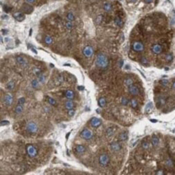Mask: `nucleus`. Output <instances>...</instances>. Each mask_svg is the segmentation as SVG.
Wrapping results in <instances>:
<instances>
[{"label": "nucleus", "instance_id": "obj_33", "mask_svg": "<svg viewBox=\"0 0 175 175\" xmlns=\"http://www.w3.org/2000/svg\"><path fill=\"white\" fill-rule=\"evenodd\" d=\"M152 108H153V103L148 102L146 104V107H145V113H150V111L152 110Z\"/></svg>", "mask_w": 175, "mask_h": 175}, {"label": "nucleus", "instance_id": "obj_45", "mask_svg": "<svg viewBox=\"0 0 175 175\" xmlns=\"http://www.w3.org/2000/svg\"><path fill=\"white\" fill-rule=\"evenodd\" d=\"M24 103H25V98H24V97H20V98L18 99L17 104H21V105H23Z\"/></svg>", "mask_w": 175, "mask_h": 175}, {"label": "nucleus", "instance_id": "obj_46", "mask_svg": "<svg viewBox=\"0 0 175 175\" xmlns=\"http://www.w3.org/2000/svg\"><path fill=\"white\" fill-rule=\"evenodd\" d=\"M74 114H75V110H74V108H72V109H69V110H68V115L70 116V117L74 116Z\"/></svg>", "mask_w": 175, "mask_h": 175}, {"label": "nucleus", "instance_id": "obj_20", "mask_svg": "<svg viewBox=\"0 0 175 175\" xmlns=\"http://www.w3.org/2000/svg\"><path fill=\"white\" fill-rule=\"evenodd\" d=\"M40 85H41V83H40V81H39L38 78H37V79H32V80H31V87H32V88L37 89V88H39Z\"/></svg>", "mask_w": 175, "mask_h": 175}, {"label": "nucleus", "instance_id": "obj_19", "mask_svg": "<svg viewBox=\"0 0 175 175\" xmlns=\"http://www.w3.org/2000/svg\"><path fill=\"white\" fill-rule=\"evenodd\" d=\"M65 108L67 110H69V109H72V108H74V106H75V102L73 101V100H70V99H68L67 101L65 102Z\"/></svg>", "mask_w": 175, "mask_h": 175}, {"label": "nucleus", "instance_id": "obj_27", "mask_svg": "<svg viewBox=\"0 0 175 175\" xmlns=\"http://www.w3.org/2000/svg\"><path fill=\"white\" fill-rule=\"evenodd\" d=\"M98 104L100 107H105L106 104H107V101H106V98L105 97H100L98 99Z\"/></svg>", "mask_w": 175, "mask_h": 175}, {"label": "nucleus", "instance_id": "obj_56", "mask_svg": "<svg viewBox=\"0 0 175 175\" xmlns=\"http://www.w3.org/2000/svg\"><path fill=\"white\" fill-rule=\"evenodd\" d=\"M172 88L173 89H175V80L173 81V83H172Z\"/></svg>", "mask_w": 175, "mask_h": 175}, {"label": "nucleus", "instance_id": "obj_21", "mask_svg": "<svg viewBox=\"0 0 175 175\" xmlns=\"http://www.w3.org/2000/svg\"><path fill=\"white\" fill-rule=\"evenodd\" d=\"M127 139H128V133L126 131L121 132L119 134V136H118V140L119 141H126Z\"/></svg>", "mask_w": 175, "mask_h": 175}, {"label": "nucleus", "instance_id": "obj_57", "mask_svg": "<svg viewBox=\"0 0 175 175\" xmlns=\"http://www.w3.org/2000/svg\"><path fill=\"white\" fill-rule=\"evenodd\" d=\"M6 18L8 19V16H6V15H3V16H2V19H6Z\"/></svg>", "mask_w": 175, "mask_h": 175}, {"label": "nucleus", "instance_id": "obj_54", "mask_svg": "<svg viewBox=\"0 0 175 175\" xmlns=\"http://www.w3.org/2000/svg\"><path fill=\"white\" fill-rule=\"evenodd\" d=\"M143 1H144L145 3H151V2H152V0H143Z\"/></svg>", "mask_w": 175, "mask_h": 175}, {"label": "nucleus", "instance_id": "obj_25", "mask_svg": "<svg viewBox=\"0 0 175 175\" xmlns=\"http://www.w3.org/2000/svg\"><path fill=\"white\" fill-rule=\"evenodd\" d=\"M133 82H134V80H133V78H131V77H127V78L124 79V84H125V86H127V87L133 85Z\"/></svg>", "mask_w": 175, "mask_h": 175}, {"label": "nucleus", "instance_id": "obj_40", "mask_svg": "<svg viewBox=\"0 0 175 175\" xmlns=\"http://www.w3.org/2000/svg\"><path fill=\"white\" fill-rule=\"evenodd\" d=\"M160 84L163 86V87H167L169 85V81L167 79H162L160 80Z\"/></svg>", "mask_w": 175, "mask_h": 175}, {"label": "nucleus", "instance_id": "obj_42", "mask_svg": "<svg viewBox=\"0 0 175 175\" xmlns=\"http://www.w3.org/2000/svg\"><path fill=\"white\" fill-rule=\"evenodd\" d=\"M165 60L167 61V62H171V61L173 60V55H172L171 53L167 54V55H166V57H165Z\"/></svg>", "mask_w": 175, "mask_h": 175}, {"label": "nucleus", "instance_id": "obj_1", "mask_svg": "<svg viewBox=\"0 0 175 175\" xmlns=\"http://www.w3.org/2000/svg\"><path fill=\"white\" fill-rule=\"evenodd\" d=\"M108 64H109V60H108V57L105 54H98L95 60V65L98 68L104 69L106 68Z\"/></svg>", "mask_w": 175, "mask_h": 175}, {"label": "nucleus", "instance_id": "obj_17", "mask_svg": "<svg viewBox=\"0 0 175 175\" xmlns=\"http://www.w3.org/2000/svg\"><path fill=\"white\" fill-rule=\"evenodd\" d=\"M15 87V81L14 80H10V81H8L6 83V85H5V89L8 90V91H12Z\"/></svg>", "mask_w": 175, "mask_h": 175}, {"label": "nucleus", "instance_id": "obj_18", "mask_svg": "<svg viewBox=\"0 0 175 175\" xmlns=\"http://www.w3.org/2000/svg\"><path fill=\"white\" fill-rule=\"evenodd\" d=\"M65 97L67 99H70V100H73L75 98V93L73 90H66L65 91Z\"/></svg>", "mask_w": 175, "mask_h": 175}, {"label": "nucleus", "instance_id": "obj_32", "mask_svg": "<svg viewBox=\"0 0 175 175\" xmlns=\"http://www.w3.org/2000/svg\"><path fill=\"white\" fill-rule=\"evenodd\" d=\"M129 104H130V106L133 108V109H136V108L138 107V101L136 99H131Z\"/></svg>", "mask_w": 175, "mask_h": 175}, {"label": "nucleus", "instance_id": "obj_41", "mask_svg": "<svg viewBox=\"0 0 175 175\" xmlns=\"http://www.w3.org/2000/svg\"><path fill=\"white\" fill-rule=\"evenodd\" d=\"M3 10H4L6 13H9V12H11V10H12V7L9 6V5H3Z\"/></svg>", "mask_w": 175, "mask_h": 175}, {"label": "nucleus", "instance_id": "obj_23", "mask_svg": "<svg viewBox=\"0 0 175 175\" xmlns=\"http://www.w3.org/2000/svg\"><path fill=\"white\" fill-rule=\"evenodd\" d=\"M103 10L105 12H110L112 10V5L110 2H104L103 4Z\"/></svg>", "mask_w": 175, "mask_h": 175}, {"label": "nucleus", "instance_id": "obj_12", "mask_svg": "<svg viewBox=\"0 0 175 175\" xmlns=\"http://www.w3.org/2000/svg\"><path fill=\"white\" fill-rule=\"evenodd\" d=\"M128 91L132 96H137L139 94V88H138V86H136L134 84L128 87Z\"/></svg>", "mask_w": 175, "mask_h": 175}, {"label": "nucleus", "instance_id": "obj_49", "mask_svg": "<svg viewBox=\"0 0 175 175\" xmlns=\"http://www.w3.org/2000/svg\"><path fill=\"white\" fill-rule=\"evenodd\" d=\"M36 2V0H25V3H28V4H34Z\"/></svg>", "mask_w": 175, "mask_h": 175}, {"label": "nucleus", "instance_id": "obj_10", "mask_svg": "<svg viewBox=\"0 0 175 175\" xmlns=\"http://www.w3.org/2000/svg\"><path fill=\"white\" fill-rule=\"evenodd\" d=\"M16 62H17V64H19L20 66H22V67H26L27 64H28L26 58L22 55H19V56L16 57Z\"/></svg>", "mask_w": 175, "mask_h": 175}, {"label": "nucleus", "instance_id": "obj_35", "mask_svg": "<svg viewBox=\"0 0 175 175\" xmlns=\"http://www.w3.org/2000/svg\"><path fill=\"white\" fill-rule=\"evenodd\" d=\"M66 19H67L68 21H74V19H75L74 14L72 12H68L67 14H66Z\"/></svg>", "mask_w": 175, "mask_h": 175}, {"label": "nucleus", "instance_id": "obj_58", "mask_svg": "<svg viewBox=\"0 0 175 175\" xmlns=\"http://www.w3.org/2000/svg\"><path fill=\"white\" fill-rule=\"evenodd\" d=\"M15 1H18V0H15Z\"/></svg>", "mask_w": 175, "mask_h": 175}, {"label": "nucleus", "instance_id": "obj_15", "mask_svg": "<svg viewBox=\"0 0 175 175\" xmlns=\"http://www.w3.org/2000/svg\"><path fill=\"white\" fill-rule=\"evenodd\" d=\"M101 123H102L101 119H99V118H97V117H93L92 119L90 120V125H91L92 127H94V128L99 127L100 125H101Z\"/></svg>", "mask_w": 175, "mask_h": 175}, {"label": "nucleus", "instance_id": "obj_37", "mask_svg": "<svg viewBox=\"0 0 175 175\" xmlns=\"http://www.w3.org/2000/svg\"><path fill=\"white\" fill-rule=\"evenodd\" d=\"M150 145H151V142L149 143L147 140H143V141H142V148H143V149H148Z\"/></svg>", "mask_w": 175, "mask_h": 175}, {"label": "nucleus", "instance_id": "obj_4", "mask_svg": "<svg viewBox=\"0 0 175 175\" xmlns=\"http://www.w3.org/2000/svg\"><path fill=\"white\" fill-rule=\"evenodd\" d=\"M26 152L28 154L29 157H35L37 155V148L34 146V145H32V144H27L26 145Z\"/></svg>", "mask_w": 175, "mask_h": 175}, {"label": "nucleus", "instance_id": "obj_39", "mask_svg": "<svg viewBox=\"0 0 175 175\" xmlns=\"http://www.w3.org/2000/svg\"><path fill=\"white\" fill-rule=\"evenodd\" d=\"M38 79H39V81H40V83H41V84H44V83L46 82V79H47V77L45 76V75L41 74L40 76L38 77Z\"/></svg>", "mask_w": 175, "mask_h": 175}, {"label": "nucleus", "instance_id": "obj_7", "mask_svg": "<svg viewBox=\"0 0 175 175\" xmlns=\"http://www.w3.org/2000/svg\"><path fill=\"white\" fill-rule=\"evenodd\" d=\"M132 49L136 52H141V51H143L144 45L141 42H139V41H135V42L132 43Z\"/></svg>", "mask_w": 175, "mask_h": 175}, {"label": "nucleus", "instance_id": "obj_48", "mask_svg": "<svg viewBox=\"0 0 175 175\" xmlns=\"http://www.w3.org/2000/svg\"><path fill=\"white\" fill-rule=\"evenodd\" d=\"M9 124V121H7V120H2L1 122H0V125L1 126H4V125H8Z\"/></svg>", "mask_w": 175, "mask_h": 175}, {"label": "nucleus", "instance_id": "obj_38", "mask_svg": "<svg viewBox=\"0 0 175 175\" xmlns=\"http://www.w3.org/2000/svg\"><path fill=\"white\" fill-rule=\"evenodd\" d=\"M129 99L127 98V97H125V96H123L122 98H121V104L122 105H128L129 104Z\"/></svg>", "mask_w": 175, "mask_h": 175}, {"label": "nucleus", "instance_id": "obj_29", "mask_svg": "<svg viewBox=\"0 0 175 175\" xmlns=\"http://www.w3.org/2000/svg\"><path fill=\"white\" fill-rule=\"evenodd\" d=\"M116 130V128H113V127H108L106 129V136L107 137H110L114 134V131Z\"/></svg>", "mask_w": 175, "mask_h": 175}, {"label": "nucleus", "instance_id": "obj_3", "mask_svg": "<svg viewBox=\"0 0 175 175\" xmlns=\"http://www.w3.org/2000/svg\"><path fill=\"white\" fill-rule=\"evenodd\" d=\"M98 161H99V164L101 166H107L109 164V156H108L106 153H102L99 155V158H98Z\"/></svg>", "mask_w": 175, "mask_h": 175}, {"label": "nucleus", "instance_id": "obj_52", "mask_svg": "<svg viewBox=\"0 0 175 175\" xmlns=\"http://www.w3.org/2000/svg\"><path fill=\"white\" fill-rule=\"evenodd\" d=\"M1 31H2V34H4V35L8 33V29H2Z\"/></svg>", "mask_w": 175, "mask_h": 175}, {"label": "nucleus", "instance_id": "obj_8", "mask_svg": "<svg viewBox=\"0 0 175 175\" xmlns=\"http://www.w3.org/2000/svg\"><path fill=\"white\" fill-rule=\"evenodd\" d=\"M3 102L7 106H11L13 104V96H12V94L6 93L4 95V98H3Z\"/></svg>", "mask_w": 175, "mask_h": 175}, {"label": "nucleus", "instance_id": "obj_5", "mask_svg": "<svg viewBox=\"0 0 175 175\" xmlns=\"http://www.w3.org/2000/svg\"><path fill=\"white\" fill-rule=\"evenodd\" d=\"M80 136H81V138H83L84 140H90L91 138L93 137V132L91 131L90 129H88V128H85V129H83L81 131Z\"/></svg>", "mask_w": 175, "mask_h": 175}, {"label": "nucleus", "instance_id": "obj_47", "mask_svg": "<svg viewBox=\"0 0 175 175\" xmlns=\"http://www.w3.org/2000/svg\"><path fill=\"white\" fill-rule=\"evenodd\" d=\"M141 63L144 64V65H147L148 64V60L146 57H142V59H141Z\"/></svg>", "mask_w": 175, "mask_h": 175}, {"label": "nucleus", "instance_id": "obj_36", "mask_svg": "<svg viewBox=\"0 0 175 175\" xmlns=\"http://www.w3.org/2000/svg\"><path fill=\"white\" fill-rule=\"evenodd\" d=\"M55 80L58 82V85H59V84H61V83L64 81V77H63V75L59 74V75H58V76L55 78Z\"/></svg>", "mask_w": 175, "mask_h": 175}, {"label": "nucleus", "instance_id": "obj_55", "mask_svg": "<svg viewBox=\"0 0 175 175\" xmlns=\"http://www.w3.org/2000/svg\"><path fill=\"white\" fill-rule=\"evenodd\" d=\"M119 63H120V64H119V66H120V67H122V66H123V60H122V59H120V62H119Z\"/></svg>", "mask_w": 175, "mask_h": 175}, {"label": "nucleus", "instance_id": "obj_13", "mask_svg": "<svg viewBox=\"0 0 175 175\" xmlns=\"http://www.w3.org/2000/svg\"><path fill=\"white\" fill-rule=\"evenodd\" d=\"M151 51L154 53V54H160L162 51H163V47L161 44H154L152 47H151Z\"/></svg>", "mask_w": 175, "mask_h": 175}, {"label": "nucleus", "instance_id": "obj_50", "mask_svg": "<svg viewBox=\"0 0 175 175\" xmlns=\"http://www.w3.org/2000/svg\"><path fill=\"white\" fill-rule=\"evenodd\" d=\"M155 174H160V175H163V174H166V172H164L163 170H157L156 172H155Z\"/></svg>", "mask_w": 175, "mask_h": 175}, {"label": "nucleus", "instance_id": "obj_22", "mask_svg": "<svg viewBox=\"0 0 175 175\" xmlns=\"http://www.w3.org/2000/svg\"><path fill=\"white\" fill-rule=\"evenodd\" d=\"M159 144H160V139L158 138L157 136H153V137L151 138V145L154 146V147H156V146H158Z\"/></svg>", "mask_w": 175, "mask_h": 175}, {"label": "nucleus", "instance_id": "obj_11", "mask_svg": "<svg viewBox=\"0 0 175 175\" xmlns=\"http://www.w3.org/2000/svg\"><path fill=\"white\" fill-rule=\"evenodd\" d=\"M13 17L16 21H18V22H22L25 20V13L19 11V12H15L14 15H13Z\"/></svg>", "mask_w": 175, "mask_h": 175}, {"label": "nucleus", "instance_id": "obj_30", "mask_svg": "<svg viewBox=\"0 0 175 175\" xmlns=\"http://www.w3.org/2000/svg\"><path fill=\"white\" fill-rule=\"evenodd\" d=\"M114 23H115L116 26H119V27H121L122 25H123V21H122V19L119 17V16H117V17H115V19H114Z\"/></svg>", "mask_w": 175, "mask_h": 175}, {"label": "nucleus", "instance_id": "obj_44", "mask_svg": "<svg viewBox=\"0 0 175 175\" xmlns=\"http://www.w3.org/2000/svg\"><path fill=\"white\" fill-rule=\"evenodd\" d=\"M102 18H103L102 15H98L96 17V19H95V23L96 24H100V23H101V21H102Z\"/></svg>", "mask_w": 175, "mask_h": 175}, {"label": "nucleus", "instance_id": "obj_6", "mask_svg": "<svg viewBox=\"0 0 175 175\" xmlns=\"http://www.w3.org/2000/svg\"><path fill=\"white\" fill-rule=\"evenodd\" d=\"M109 147H110V150L112 152H118V151H120L121 148H122V146H121L119 141H115V142L110 143Z\"/></svg>", "mask_w": 175, "mask_h": 175}, {"label": "nucleus", "instance_id": "obj_31", "mask_svg": "<svg viewBox=\"0 0 175 175\" xmlns=\"http://www.w3.org/2000/svg\"><path fill=\"white\" fill-rule=\"evenodd\" d=\"M65 27H66V29H68V30H72L73 28H74V23H73V21H66L65 22Z\"/></svg>", "mask_w": 175, "mask_h": 175}, {"label": "nucleus", "instance_id": "obj_9", "mask_svg": "<svg viewBox=\"0 0 175 175\" xmlns=\"http://www.w3.org/2000/svg\"><path fill=\"white\" fill-rule=\"evenodd\" d=\"M83 55H84L85 57H87V58H90L91 56L93 55V48L91 47V46H85L84 48H83Z\"/></svg>", "mask_w": 175, "mask_h": 175}, {"label": "nucleus", "instance_id": "obj_16", "mask_svg": "<svg viewBox=\"0 0 175 175\" xmlns=\"http://www.w3.org/2000/svg\"><path fill=\"white\" fill-rule=\"evenodd\" d=\"M75 152L78 153V154H83L85 151H86V147L84 145H81V144H77L74 148Z\"/></svg>", "mask_w": 175, "mask_h": 175}, {"label": "nucleus", "instance_id": "obj_34", "mask_svg": "<svg viewBox=\"0 0 175 175\" xmlns=\"http://www.w3.org/2000/svg\"><path fill=\"white\" fill-rule=\"evenodd\" d=\"M157 103H158V107L159 106H164L166 104V100L164 97H160L159 99L157 100Z\"/></svg>", "mask_w": 175, "mask_h": 175}, {"label": "nucleus", "instance_id": "obj_2", "mask_svg": "<svg viewBox=\"0 0 175 175\" xmlns=\"http://www.w3.org/2000/svg\"><path fill=\"white\" fill-rule=\"evenodd\" d=\"M26 130H27L28 133H30V134H34V133H36L37 130H38L37 123L34 122V121H29L26 124Z\"/></svg>", "mask_w": 175, "mask_h": 175}, {"label": "nucleus", "instance_id": "obj_28", "mask_svg": "<svg viewBox=\"0 0 175 175\" xmlns=\"http://www.w3.org/2000/svg\"><path fill=\"white\" fill-rule=\"evenodd\" d=\"M22 112H23V105L17 104V105H16V107H15V114H16V115H19V114H21Z\"/></svg>", "mask_w": 175, "mask_h": 175}, {"label": "nucleus", "instance_id": "obj_53", "mask_svg": "<svg viewBox=\"0 0 175 175\" xmlns=\"http://www.w3.org/2000/svg\"><path fill=\"white\" fill-rule=\"evenodd\" d=\"M77 89L80 90V91H83V90H84V86H78Z\"/></svg>", "mask_w": 175, "mask_h": 175}, {"label": "nucleus", "instance_id": "obj_26", "mask_svg": "<svg viewBox=\"0 0 175 175\" xmlns=\"http://www.w3.org/2000/svg\"><path fill=\"white\" fill-rule=\"evenodd\" d=\"M46 100H47V102L49 105H51V106H56L57 105V102H56V100L52 97H50V96H47L46 97Z\"/></svg>", "mask_w": 175, "mask_h": 175}, {"label": "nucleus", "instance_id": "obj_51", "mask_svg": "<svg viewBox=\"0 0 175 175\" xmlns=\"http://www.w3.org/2000/svg\"><path fill=\"white\" fill-rule=\"evenodd\" d=\"M165 163H166V165H168V166H172V161H171V159H167Z\"/></svg>", "mask_w": 175, "mask_h": 175}, {"label": "nucleus", "instance_id": "obj_14", "mask_svg": "<svg viewBox=\"0 0 175 175\" xmlns=\"http://www.w3.org/2000/svg\"><path fill=\"white\" fill-rule=\"evenodd\" d=\"M22 11L25 14H30V13L33 12V7L28 3H25V4L22 5Z\"/></svg>", "mask_w": 175, "mask_h": 175}, {"label": "nucleus", "instance_id": "obj_43", "mask_svg": "<svg viewBox=\"0 0 175 175\" xmlns=\"http://www.w3.org/2000/svg\"><path fill=\"white\" fill-rule=\"evenodd\" d=\"M33 72H34V74L36 75L37 77H39L41 74H42V72H41V69L40 68H35L34 70H33Z\"/></svg>", "mask_w": 175, "mask_h": 175}, {"label": "nucleus", "instance_id": "obj_24", "mask_svg": "<svg viewBox=\"0 0 175 175\" xmlns=\"http://www.w3.org/2000/svg\"><path fill=\"white\" fill-rule=\"evenodd\" d=\"M44 43L46 45H51L53 43V38L50 35H45L44 36Z\"/></svg>", "mask_w": 175, "mask_h": 175}]
</instances>
